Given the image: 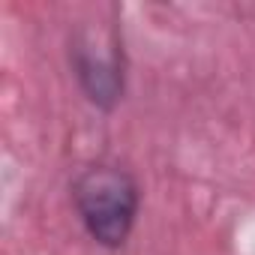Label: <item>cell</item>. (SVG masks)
I'll return each instance as SVG.
<instances>
[{"label":"cell","mask_w":255,"mask_h":255,"mask_svg":"<svg viewBox=\"0 0 255 255\" xmlns=\"http://www.w3.org/2000/svg\"><path fill=\"white\" fill-rule=\"evenodd\" d=\"M69 192L75 216L93 243L102 249H120L129 240L141 210V189L123 165H87L75 174Z\"/></svg>","instance_id":"obj_1"},{"label":"cell","mask_w":255,"mask_h":255,"mask_svg":"<svg viewBox=\"0 0 255 255\" xmlns=\"http://www.w3.org/2000/svg\"><path fill=\"white\" fill-rule=\"evenodd\" d=\"M69 66L90 105L99 111L117 108L126 90V57L117 30H75L69 39Z\"/></svg>","instance_id":"obj_2"}]
</instances>
